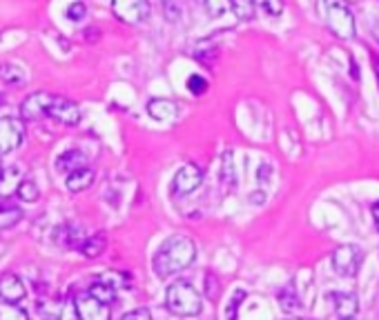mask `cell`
Returning a JSON list of instances; mask_svg holds the SVG:
<instances>
[{"label":"cell","mask_w":379,"mask_h":320,"mask_svg":"<svg viewBox=\"0 0 379 320\" xmlns=\"http://www.w3.org/2000/svg\"><path fill=\"white\" fill-rule=\"evenodd\" d=\"M344 320H355V318H344Z\"/></svg>","instance_id":"obj_38"},{"label":"cell","mask_w":379,"mask_h":320,"mask_svg":"<svg viewBox=\"0 0 379 320\" xmlns=\"http://www.w3.org/2000/svg\"><path fill=\"white\" fill-rule=\"evenodd\" d=\"M22 221V211L18 207H0V229H11Z\"/></svg>","instance_id":"obj_22"},{"label":"cell","mask_w":379,"mask_h":320,"mask_svg":"<svg viewBox=\"0 0 379 320\" xmlns=\"http://www.w3.org/2000/svg\"><path fill=\"white\" fill-rule=\"evenodd\" d=\"M25 296H27V287H25L20 276L7 274V276L0 278V300L18 305L20 300H25Z\"/></svg>","instance_id":"obj_10"},{"label":"cell","mask_w":379,"mask_h":320,"mask_svg":"<svg viewBox=\"0 0 379 320\" xmlns=\"http://www.w3.org/2000/svg\"><path fill=\"white\" fill-rule=\"evenodd\" d=\"M25 143V125L20 118L7 116L0 120V156L11 153Z\"/></svg>","instance_id":"obj_7"},{"label":"cell","mask_w":379,"mask_h":320,"mask_svg":"<svg viewBox=\"0 0 379 320\" xmlns=\"http://www.w3.org/2000/svg\"><path fill=\"white\" fill-rule=\"evenodd\" d=\"M166 307L174 316L192 318L199 316L201 309H204V300H201L199 291L187 280H176L166 291Z\"/></svg>","instance_id":"obj_2"},{"label":"cell","mask_w":379,"mask_h":320,"mask_svg":"<svg viewBox=\"0 0 379 320\" xmlns=\"http://www.w3.org/2000/svg\"><path fill=\"white\" fill-rule=\"evenodd\" d=\"M3 169H5V167H3V162H0V174H3Z\"/></svg>","instance_id":"obj_36"},{"label":"cell","mask_w":379,"mask_h":320,"mask_svg":"<svg viewBox=\"0 0 379 320\" xmlns=\"http://www.w3.org/2000/svg\"><path fill=\"white\" fill-rule=\"evenodd\" d=\"M16 196L22 200V202H36L41 198V189L34 181H20L18 187H16Z\"/></svg>","instance_id":"obj_21"},{"label":"cell","mask_w":379,"mask_h":320,"mask_svg":"<svg viewBox=\"0 0 379 320\" xmlns=\"http://www.w3.org/2000/svg\"><path fill=\"white\" fill-rule=\"evenodd\" d=\"M259 5L268 16H281L284 14V0H259Z\"/></svg>","instance_id":"obj_28"},{"label":"cell","mask_w":379,"mask_h":320,"mask_svg":"<svg viewBox=\"0 0 379 320\" xmlns=\"http://www.w3.org/2000/svg\"><path fill=\"white\" fill-rule=\"evenodd\" d=\"M201 183H204V172H201L194 162H185L181 165V169L174 174V191L181 196H187L192 194V191H197L201 187Z\"/></svg>","instance_id":"obj_9"},{"label":"cell","mask_w":379,"mask_h":320,"mask_svg":"<svg viewBox=\"0 0 379 320\" xmlns=\"http://www.w3.org/2000/svg\"><path fill=\"white\" fill-rule=\"evenodd\" d=\"M326 11H328V25L337 38L348 41L355 36V16L348 7V0H326Z\"/></svg>","instance_id":"obj_3"},{"label":"cell","mask_w":379,"mask_h":320,"mask_svg":"<svg viewBox=\"0 0 379 320\" xmlns=\"http://www.w3.org/2000/svg\"><path fill=\"white\" fill-rule=\"evenodd\" d=\"M230 9L234 11V16L239 20H252L255 18V0H232L230 3Z\"/></svg>","instance_id":"obj_19"},{"label":"cell","mask_w":379,"mask_h":320,"mask_svg":"<svg viewBox=\"0 0 379 320\" xmlns=\"http://www.w3.org/2000/svg\"><path fill=\"white\" fill-rule=\"evenodd\" d=\"M335 305V312H337V318L344 320V318H355L357 312H359V298L355 293H346V291H335L328 296Z\"/></svg>","instance_id":"obj_11"},{"label":"cell","mask_w":379,"mask_h":320,"mask_svg":"<svg viewBox=\"0 0 379 320\" xmlns=\"http://www.w3.org/2000/svg\"><path fill=\"white\" fill-rule=\"evenodd\" d=\"M85 14H87V7L81 3V0H74V3L67 7V20H72V22H81L85 18Z\"/></svg>","instance_id":"obj_27"},{"label":"cell","mask_w":379,"mask_h":320,"mask_svg":"<svg viewBox=\"0 0 379 320\" xmlns=\"http://www.w3.org/2000/svg\"><path fill=\"white\" fill-rule=\"evenodd\" d=\"M81 167H87V158L83 156V153L79 149H69L65 153H60V156L56 158V169L60 174H72L76 169H81Z\"/></svg>","instance_id":"obj_13"},{"label":"cell","mask_w":379,"mask_h":320,"mask_svg":"<svg viewBox=\"0 0 379 320\" xmlns=\"http://www.w3.org/2000/svg\"><path fill=\"white\" fill-rule=\"evenodd\" d=\"M112 11L125 25H141L152 9L147 0H112Z\"/></svg>","instance_id":"obj_6"},{"label":"cell","mask_w":379,"mask_h":320,"mask_svg":"<svg viewBox=\"0 0 379 320\" xmlns=\"http://www.w3.org/2000/svg\"><path fill=\"white\" fill-rule=\"evenodd\" d=\"M123 320H152V314H149V309H145V307H138V309H132L125 314Z\"/></svg>","instance_id":"obj_32"},{"label":"cell","mask_w":379,"mask_h":320,"mask_svg":"<svg viewBox=\"0 0 379 320\" xmlns=\"http://www.w3.org/2000/svg\"><path fill=\"white\" fill-rule=\"evenodd\" d=\"M223 183H227V185H237L234 183V169H232V153L227 151L225 153V158H223Z\"/></svg>","instance_id":"obj_29"},{"label":"cell","mask_w":379,"mask_h":320,"mask_svg":"<svg viewBox=\"0 0 379 320\" xmlns=\"http://www.w3.org/2000/svg\"><path fill=\"white\" fill-rule=\"evenodd\" d=\"M373 67H375V76H377V83H379V58H375Z\"/></svg>","instance_id":"obj_35"},{"label":"cell","mask_w":379,"mask_h":320,"mask_svg":"<svg viewBox=\"0 0 379 320\" xmlns=\"http://www.w3.org/2000/svg\"><path fill=\"white\" fill-rule=\"evenodd\" d=\"M208 81L204 78V76H199V74H192L187 78V89H190V94H194V96H201V94H206L208 92Z\"/></svg>","instance_id":"obj_25"},{"label":"cell","mask_w":379,"mask_h":320,"mask_svg":"<svg viewBox=\"0 0 379 320\" xmlns=\"http://www.w3.org/2000/svg\"><path fill=\"white\" fill-rule=\"evenodd\" d=\"M90 296H94L98 302H103V305H112L114 300H117V289L109 287L107 283H100V280H96V283L90 285Z\"/></svg>","instance_id":"obj_17"},{"label":"cell","mask_w":379,"mask_h":320,"mask_svg":"<svg viewBox=\"0 0 379 320\" xmlns=\"http://www.w3.org/2000/svg\"><path fill=\"white\" fill-rule=\"evenodd\" d=\"M163 11H166V18L170 22H176L181 18V7L176 5L174 0H166V3H163Z\"/></svg>","instance_id":"obj_31"},{"label":"cell","mask_w":379,"mask_h":320,"mask_svg":"<svg viewBox=\"0 0 379 320\" xmlns=\"http://www.w3.org/2000/svg\"><path fill=\"white\" fill-rule=\"evenodd\" d=\"M176 105L172 100H166V98H152L147 102V113L149 118H154L157 123H168L172 118H176Z\"/></svg>","instance_id":"obj_12"},{"label":"cell","mask_w":379,"mask_h":320,"mask_svg":"<svg viewBox=\"0 0 379 320\" xmlns=\"http://www.w3.org/2000/svg\"><path fill=\"white\" fill-rule=\"evenodd\" d=\"M279 302H281V309L288 312V314H293L299 309V296H297V291L293 285H286L281 291H279Z\"/></svg>","instance_id":"obj_20"},{"label":"cell","mask_w":379,"mask_h":320,"mask_svg":"<svg viewBox=\"0 0 379 320\" xmlns=\"http://www.w3.org/2000/svg\"><path fill=\"white\" fill-rule=\"evenodd\" d=\"M194 258H197L194 240L185 234H176V236H170L159 247L152 265H154V274L163 280L187 270V267L194 263Z\"/></svg>","instance_id":"obj_1"},{"label":"cell","mask_w":379,"mask_h":320,"mask_svg":"<svg viewBox=\"0 0 379 320\" xmlns=\"http://www.w3.org/2000/svg\"><path fill=\"white\" fill-rule=\"evenodd\" d=\"M244 300H246V291L234 289L230 300H227V305H225V320H237V312H239V307H241Z\"/></svg>","instance_id":"obj_24"},{"label":"cell","mask_w":379,"mask_h":320,"mask_svg":"<svg viewBox=\"0 0 379 320\" xmlns=\"http://www.w3.org/2000/svg\"><path fill=\"white\" fill-rule=\"evenodd\" d=\"M0 81L7 85H22L25 83V69L14 62H5L0 65Z\"/></svg>","instance_id":"obj_16"},{"label":"cell","mask_w":379,"mask_h":320,"mask_svg":"<svg viewBox=\"0 0 379 320\" xmlns=\"http://www.w3.org/2000/svg\"><path fill=\"white\" fill-rule=\"evenodd\" d=\"M250 202L263 204L265 202V194H263V191H255V194H250Z\"/></svg>","instance_id":"obj_33"},{"label":"cell","mask_w":379,"mask_h":320,"mask_svg":"<svg viewBox=\"0 0 379 320\" xmlns=\"http://www.w3.org/2000/svg\"><path fill=\"white\" fill-rule=\"evenodd\" d=\"M373 218H375V225H377V232H379V200L373 204Z\"/></svg>","instance_id":"obj_34"},{"label":"cell","mask_w":379,"mask_h":320,"mask_svg":"<svg viewBox=\"0 0 379 320\" xmlns=\"http://www.w3.org/2000/svg\"><path fill=\"white\" fill-rule=\"evenodd\" d=\"M333 270L341 278H352L357 276L361 260H364V251L357 245H341L333 251Z\"/></svg>","instance_id":"obj_5"},{"label":"cell","mask_w":379,"mask_h":320,"mask_svg":"<svg viewBox=\"0 0 379 320\" xmlns=\"http://www.w3.org/2000/svg\"><path fill=\"white\" fill-rule=\"evenodd\" d=\"M74 309L79 320H109L112 318L109 305L98 302L90 293H81L74 302Z\"/></svg>","instance_id":"obj_8"},{"label":"cell","mask_w":379,"mask_h":320,"mask_svg":"<svg viewBox=\"0 0 379 320\" xmlns=\"http://www.w3.org/2000/svg\"><path fill=\"white\" fill-rule=\"evenodd\" d=\"M100 283H107L109 287L114 289H125V287H130V278L125 276L123 272H117V270H109L105 274H100Z\"/></svg>","instance_id":"obj_23"},{"label":"cell","mask_w":379,"mask_h":320,"mask_svg":"<svg viewBox=\"0 0 379 320\" xmlns=\"http://www.w3.org/2000/svg\"><path fill=\"white\" fill-rule=\"evenodd\" d=\"M0 105H3V94H0Z\"/></svg>","instance_id":"obj_37"},{"label":"cell","mask_w":379,"mask_h":320,"mask_svg":"<svg viewBox=\"0 0 379 320\" xmlns=\"http://www.w3.org/2000/svg\"><path fill=\"white\" fill-rule=\"evenodd\" d=\"M206 9L212 18H221L230 9V0H206Z\"/></svg>","instance_id":"obj_26"},{"label":"cell","mask_w":379,"mask_h":320,"mask_svg":"<svg viewBox=\"0 0 379 320\" xmlns=\"http://www.w3.org/2000/svg\"><path fill=\"white\" fill-rule=\"evenodd\" d=\"M94 185V172L90 167H81L72 174H67V189L72 194H79V191H85Z\"/></svg>","instance_id":"obj_14"},{"label":"cell","mask_w":379,"mask_h":320,"mask_svg":"<svg viewBox=\"0 0 379 320\" xmlns=\"http://www.w3.org/2000/svg\"><path fill=\"white\" fill-rule=\"evenodd\" d=\"M206 296L210 300H214L219 296V280L214 274H206Z\"/></svg>","instance_id":"obj_30"},{"label":"cell","mask_w":379,"mask_h":320,"mask_svg":"<svg viewBox=\"0 0 379 320\" xmlns=\"http://www.w3.org/2000/svg\"><path fill=\"white\" fill-rule=\"evenodd\" d=\"M105 245H107V240L103 234H92L90 238H85L81 242V253L85 256V258H98L100 253L105 251Z\"/></svg>","instance_id":"obj_15"},{"label":"cell","mask_w":379,"mask_h":320,"mask_svg":"<svg viewBox=\"0 0 379 320\" xmlns=\"http://www.w3.org/2000/svg\"><path fill=\"white\" fill-rule=\"evenodd\" d=\"M0 320H29V314L16 302L0 300Z\"/></svg>","instance_id":"obj_18"},{"label":"cell","mask_w":379,"mask_h":320,"mask_svg":"<svg viewBox=\"0 0 379 320\" xmlns=\"http://www.w3.org/2000/svg\"><path fill=\"white\" fill-rule=\"evenodd\" d=\"M45 118H52L65 127H76L81 123V107L65 96L52 94L47 102V109H45Z\"/></svg>","instance_id":"obj_4"}]
</instances>
